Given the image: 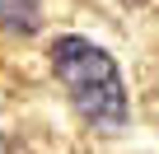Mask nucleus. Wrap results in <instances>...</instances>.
Here are the masks:
<instances>
[{"label":"nucleus","mask_w":159,"mask_h":154,"mask_svg":"<svg viewBox=\"0 0 159 154\" xmlns=\"http://www.w3.org/2000/svg\"><path fill=\"white\" fill-rule=\"evenodd\" d=\"M52 75L61 80L70 108L94 131L126 126V117H131L126 80L108 47H98L94 37H80V33H61V37H52Z\"/></svg>","instance_id":"obj_1"},{"label":"nucleus","mask_w":159,"mask_h":154,"mask_svg":"<svg viewBox=\"0 0 159 154\" xmlns=\"http://www.w3.org/2000/svg\"><path fill=\"white\" fill-rule=\"evenodd\" d=\"M42 10L38 0H0V28L5 33H38Z\"/></svg>","instance_id":"obj_2"},{"label":"nucleus","mask_w":159,"mask_h":154,"mask_svg":"<svg viewBox=\"0 0 159 154\" xmlns=\"http://www.w3.org/2000/svg\"><path fill=\"white\" fill-rule=\"evenodd\" d=\"M126 5H150V0H126Z\"/></svg>","instance_id":"obj_3"}]
</instances>
